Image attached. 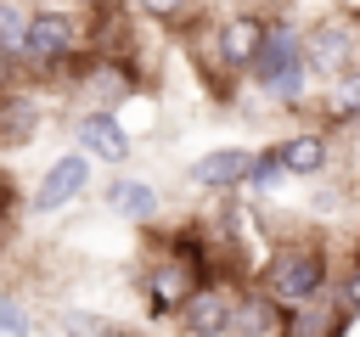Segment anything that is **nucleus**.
Returning a JSON list of instances; mask_svg holds the SVG:
<instances>
[{
	"label": "nucleus",
	"instance_id": "obj_1",
	"mask_svg": "<svg viewBox=\"0 0 360 337\" xmlns=\"http://www.w3.org/2000/svg\"><path fill=\"white\" fill-rule=\"evenodd\" d=\"M321 286H326V258H321L315 247H281V253L270 258V270H264V292H270L281 309L315 303Z\"/></svg>",
	"mask_w": 360,
	"mask_h": 337
},
{
	"label": "nucleus",
	"instance_id": "obj_2",
	"mask_svg": "<svg viewBox=\"0 0 360 337\" xmlns=\"http://www.w3.org/2000/svg\"><path fill=\"white\" fill-rule=\"evenodd\" d=\"M231 292H219V286H191L186 292V303H180V326L191 331V337H225L231 331Z\"/></svg>",
	"mask_w": 360,
	"mask_h": 337
},
{
	"label": "nucleus",
	"instance_id": "obj_3",
	"mask_svg": "<svg viewBox=\"0 0 360 337\" xmlns=\"http://www.w3.org/2000/svg\"><path fill=\"white\" fill-rule=\"evenodd\" d=\"M84 180H90V157H84V152H68V157H56V163L45 168L39 191H34V208H39V213H51V208L73 202V197L84 191Z\"/></svg>",
	"mask_w": 360,
	"mask_h": 337
},
{
	"label": "nucleus",
	"instance_id": "obj_4",
	"mask_svg": "<svg viewBox=\"0 0 360 337\" xmlns=\"http://www.w3.org/2000/svg\"><path fill=\"white\" fill-rule=\"evenodd\" d=\"M73 45V22L62 11H34L22 22V51L17 56H34V62H51V56H68Z\"/></svg>",
	"mask_w": 360,
	"mask_h": 337
},
{
	"label": "nucleus",
	"instance_id": "obj_5",
	"mask_svg": "<svg viewBox=\"0 0 360 337\" xmlns=\"http://www.w3.org/2000/svg\"><path fill=\"white\" fill-rule=\"evenodd\" d=\"M298 62H304L298 34H292V28H264V39H259V51H253L248 73H253L259 84H270V79H281V73H287V67H298Z\"/></svg>",
	"mask_w": 360,
	"mask_h": 337
},
{
	"label": "nucleus",
	"instance_id": "obj_6",
	"mask_svg": "<svg viewBox=\"0 0 360 337\" xmlns=\"http://www.w3.org/2000/svg\"><path fill=\"white\" fill-rule=\"evenodd\" d=\"M354 62V34L349 22H321L304 45V67H321V73H343Z\"/></svg>",
	"mask_w": 360,
	"mask_h": 337
},
{
	"label": "nucleus",
	"instance_id": "obj_7",
	"mask_svg": "<svg viewBox=\"0 0 360 337\" xmlns=\"http://www.w3.org/2000/svg\"><path fill=\"white\" fill-rule=\"evenodd\" d=\"M79 140L90 146V157H107V163H124L129 157V135L112 112H84L79 118Z\"/></svg>",
	"mask_w": 360,
	"mask_h": 337
},
{
	"label": "nucleus",
	"instance_id": "obj_8",
	"mask_svg": "<svg viewBox=\"0 0 360 337\" xmlns=\"http://www.w3.org/2000/svg\"><path fill=\"white\" fill-rule=\"evenodd\" d=\"M231 331H236V337H276V331H281V303H276L270 292L231 303Z\"/></svg>",
	"mask_w": 360,
	"mask_h": 337
},
{
	"label": "nucleus",
	"instance_id": "obj_9",
	"mask_svg": "<svg viewBox=\"0 0 360 337\" xmlns=\"http://www.w3.org/2000/svg\"><path fill=\"white\" fill-rule=\"evenodd\" d=\"M242 174H248V152H242V146H225V152H208V157H197V163H191V180H197V185H208V191L242 185Z\"/></svg>",
	"mask_w": 360,
	"mask_h": 337
},
{
	"label": "nucleus",
	"instance_id": "obj_10",
	"mask_svg": "<svg viewBox=\"0 0 360 337\" xmlns=\"http://www.w3.org/2000/svg\"><path fill=\"white\" fill-rule=\"evenodd\" d=\"M259 39H264V22L259 17H231L219 28V62L225 67H248L253 51H259Z\"/></svg>",
	"mask_w": 360,
	"mask_h": 337
},
{
	"label": "nucleus",
	"instance_id": "obj_11",
	"mask_svg": "<svg viewBox=\"0 0 360 337\" xmlns=\"http://www.w3.org/2000/svg\"><path fill=\"white\" fill-rule=\"evenodd\" d=\"M191 286H197V264H163V270L152 275V309H158V315H163V309H180Z\"/></svg>",
	"mask_w": 360,
	"mask_h": 337
},
{
	"label": "nucleus",
	"instance_id": "obj_12",
	"mask_svg": "<svg viewBox=\"0 0 360 337\" xmlns=\"http://www.w3.org/2000/svg\"><path fill=\"white\" fill-rule=\"evenodd\" d=\"M276 163L287 174H321L326 168V140L321 135H292L287 146H276Z\"/></svg>",
	"mask_w": 360,
	"mask_h": 337
},
{
	"label": "nucleus",
	"instance_id": "obj_13",
	"mask_svg": "<svg viewBox=\"0 0 360 337\" xmlns=\"http://www.w3.org/2000/svg\"><path fill=\"white\" fill-rule=\"evenodd\" d=\"M107 208H118V213H129V219H152V213H158V191L141 185V180H112V185H107Z\"/></svg>",
	"mask_w": 360,
	"mask_h": 337
},
{
	"label": "nucleus",
	"instance_id": "obj_14",
	"mask_svg": "<svg viewBox=\"0 0 360 337\" xmlns=\"http://www.w3.org/2000/svg\"><path fill=\"white\" fill-rule=\"evenodd\" d=\"M22 22H28V17H22L17 6H0V56H17V51H22Z\"/></svg>",
	"mask_w": 360,
	"mask_h": 337
},
{
	"label": "nucleus",
	"instance_id": "obj_15",
	"mask_svg": "<svg viewBox=\"0 0 360 337\" xmlns=\"http://www.w3.org/2000/svg\"><path fill=\"white\" fill-rule=\"evenodd\" d=\"M276 174H281V163H276V152H264V157H248V191H270L276 185Z\"/></svg>",
	"mask_w": 360,
	"mask_h": 337
},
{
	"label": "nucleus",
	"instance_id": "obj_16",
	"mask_svg": "<svg viewBox=\"0 0 360 337\" xmlns=\"http://www.w3.org/2000/svg\"><path fill=\"white\" fill-rule=\"evenodd\" d=\"M34 129V107L28 101H6L0 107V135H28Z\"/></svg>",
	"mask_w": 360,
	"mask_h": 337
},
{
	"label": "nucleus",
	"instance_id": "obj_17",
	"mask_svg": "<svg viewBox=\"0 0 360 337\" xmlns=\"http://www.w3.org/2000/svg\"><path fill=\"white\" fill-rule=\"evenodd\" d=\"M0 337H28V315H22V303H11L6 292H0Z\"/></svg>",
	"mask_w": 360,
	"mask_h": 337
},
{
	"label": "nucleus",
	"instance_id": "obj_18",
	"mask_svg": "<svg viewBox=\"0 0 360 337\" xmlns=\"http://www.w3.org/2000/svg\"><path fill=\"white\" fill-rule=\"evenodd\" d=\"M281 331H287V337H321V315H309L304 303H292V320H287Z\"/></svg>",
	"mask_w": 360,
	"mask_h": 337
},
{
	"label": "nucleus",
	"instance_id": "obj_19",
	"mask_svg": "<svg viewBox=\"0 0 360 337\" xmlns=\"http://www.w3.org/2000/svg\"><path fill=\"white\" fill-rule=\"evenodd\" d=\"M343 309H360V258H354V270L343 281Z\"/></svg>",
	"mask_w": 360,
	"mask_h": 337
},
{
	"label": "nucleus",
	"instance_id": "obj_20",
	"mask_svg": "<svg viewBox=\"0 0 360 337\" xmlns=\"http://www.w3.org/2000/svg\"><path fill=\"white\" fill-rule=\"evenodd\" d=\"M141 6H146L152 17H180V11H186V0H141Z\"/></svg>",
	"mask_w": 360,
	"mask_h": 337
}]
</instances>
